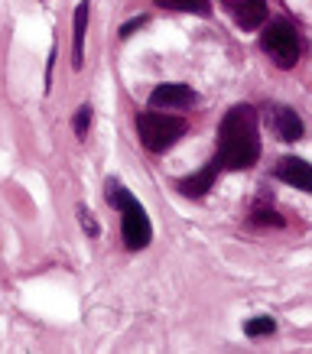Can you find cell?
Segmentation results:
<instances>
[{"label": "cell", "instance_id": "cell-12", "mask_svg": "<svg viewBox=\"0 0 312 354\" xmlns=\"http://www.w3.org/2000/svg\"><path fill=\"white\" fill-rule=\"evenodd\" d=\"M273 332H277V322L270 315H254V319L244 322V335L248 338H260V335H273Z\"/></svg>", "mask_w": 312, "mask_h": 354}, {"label": "cell", "instance_id": "cell-4", "mask_svg": "<svg viewBox=\"0 0 312 354\" xmlns=\"http://www.w3.org/2000/svg\"><path fill=\"white\" fill-rule=\"evenodd\" d=\"M260 46H264V53L280 65V68H293L302 55L300 32H296V26H293L290 20H283V17H277V20H270L267 26H264Z\"/></svg>", "mask_w": 312, "mask_h": 354}, {"label": "cell", "instance_id": "cell-14", "mask_svg": "<svg viewBox=\"0 0 312 354\" xmlns=\"http://www.w3.org/2000/svg\"><path fill=\"white\" fill-rule=\"evenodd\" d=\"M250 218H254V225H273V227H283V225H286V221H283L277 212H270V208H257V212H254Z\"/></svg>", "mask_w": 312, "mask_h": 354}, {"label": "cell", "instance_id": "cell-15", "mask_svg": "<svg viewBox=\"0 0 312 354\" xmlns=\"http://www.w3.org/2000/svg\"><path fill=\"white\" fill-rule=\"evenodd\" d=\"M78 221H82V227H85L88 237H98V225H95V215L88 212L85 205H78Z\"/></svg>", "mask_w": 312, "mask_h": 354}, {"label": "cell", "instance_id": "cell-5", "mask_svg": "<svg viewBox=\"0 0 312 354\" xmlns=\"http://www.w3.org/2000/svg\"><path fill=\"white\" fill-rule=\"evenodd\" d=\"M199 95H195L189 85H179V82H166V85H156L150 91V108L156 111H185L192 108Z\"/></svg>", "mask_w": 312, "mask_h": 354}, {"label": "cell", "instance_id": "cell-1", "mask_svg": "<svg viewBox=\"0 0 312 354\" xmlns=\"http://www.w3.org/2000/svg\"><path fill=\"white\" fill-rule=\"evenodd\" d=\"M260 160V118L250 104H235L218 124L215 162L221 169L241 172Z\"/></svg>", "mask_w": 312, "mask_h": 354}, {"label": "cell", "instance_id": "cell-8", "mask_svg": "<svg viewBox=\"0 0 312 354\" xmlns=\"http://www.w3.org/2000/svg\"><path fill=\"white\" fill-rule=\"evenodd\" d=\"M228 10H231V20L248 32L257 30L260 23H267L270 17L267 0H228Z\"/></svg>", "mask_w": 312, "mask_h": 354}, {"label": "cell", "instance_id": "cell-16", "mask_svg": "<svg viewBox=\"0 0 312 354\" xmlns=\"http://www.w3.org/2000/svg\"><path fill=\"white\" fill-rule=\"evenodd\" d=\"M143 23H147V17H137V20H130V23H124V26H120V39H127L130 32H137L143 26Z\"/></svg>", "mask_w": 312, "mask_h": 354}, {"label": "cell", "instance_id": "cell-3", "mask_svg": "<svg viewBox=\"0 0 312 354\" xmlns=\"http://www.w3.org/2000/svg\"><path fill=\"white\" fill-rule=\"evenodd\" d=\"M185 133V120L172 118L166 111H143L137 114V137L150 153H166Z\"/></svg>", "mask_w": 312, "mask_h": 354}, {"label": "cell", "instance_id": "cell-10", "mask_svg": "<svg viewBox=\"0 0 312 354\" xmlns=\"http://www.w3.org/2000/svg\"><path fill=\"white\" fill-rule=\"evenodd\" d=\"M88 13H91V3L82 0L75 7V20H72V68H82L85 65V36H88Z\"/></svg>", "mask_w": 312, "mask_h": 354}, {"label": "cell", "instance_id": "cell-9", "mask_svg": "<svg viewBox=\"0 0 312 354\" xmlns=\"http://www.w3.org/2000/svg\"><path fill=\"white\" fill-rule=\"evenodd\" d=\"M218 172H221V166H218L215 160L205 162L199 172H192V176H185V179H179V183H176V192L185 195V198H195V202H199V198H205V195H208V189L215 185Z\"/></svg>", "mask_w": 312, "mask_h": 354}, {"label": "cell", "instance_id": "cell-11", "mask_svg": "<svg viewBox=\"0 0 312 354\" xmlns=\"http://www.w3.org/2000/svg\"><path fill=\"white\" fill-rule=\"evenodd\" d=\"M160 10L172 13H192V17H212V3L208 0H156Z\"/></svg>", "mask_w": 312, "mask_h": 354}, {"label": "cell", "instance_id": "cell-13", "mask_svg": "<svg viewBox=\"0 0 312 354\" xmlns=\"http://www.w3.org/2000/svg\"><path fill=\"white\" fill-rule=\"evenodd\" d=\"M88 127H91V104H82L72 114V130H75L78 137H88Z\"/></svg>", "mask_w": 312, "mask_h": 354}, {"label": "cell", "instance_id": "cell-2", "mask_svg": "<svg viewBox=\"0 0 312 354\" xmlns=\"http://www.w3.org/2000/svg\"><path fill=\"white\" fill-rule=\"evenodd\" d=\"M104 198H108L111 208L120 212V241L127 250H143L150 247L153 241V225H150V215L147 208L137 202V195L124 189L118 179H108L104 183Z\"/></svg>", "mask_w": 312, "mask_h": 354}, {"label": "cell", "instance_id": "cell-7", "mask_svg": "<svg viewBox=\"0 0 312 354\" xmlns=\"http://www.w3.org/2000/svg\"><path fill=\"white\" fill-rule=\"evenodd\" d=\"M273 179H280L293 189H302V192H312V162L300 160V156H283L273 166Z\"/></svg>", "mask_w": 312, "mask_h": 354}, {"label": "cell", "instance_id": "cell-6", "mask_svg": "<svg viewBox=\"0 0 312 354\" xmlns=\"http://www.w3.org/2000/svg\"><path fill=\"white\" fill-rule=\"evenodd\" d=\"M264 114H267V124L273 127V133H277L280 140H286V143L302 140L306 127H302V118L293 108H286V104H267Z\"/></svg>", "mask_w": 312, "mask_h": 354}]
</instances>
